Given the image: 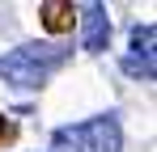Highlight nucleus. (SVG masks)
I'll return each instance as SVG.
<instances>
[{"instance_id": "nucleus-2", "label": "nucleus", "mask_w": 157, "mask_h": 152, "mask_svg": "<svg viewBox=\"0 0 157 152\" xmlns=\"http://www.w3.org/2000/svg\"><path fill=\"white\" fill-rule=\"evenodd\" d=\"M55 148L64 152H123V131L115 114H98L89 123L59 127L55 131Z\"/></svg>"}, {"instance_id": "nucleus-4", "label": "nucleus", "mask_w": 157, "mask_h": 152, "mask_svg": "<svg viewBox=\"0 0 157 152\" xmlns=\"http://www.w3.org/2000/svg\"><path fill=\"white\" fill-rule=\"evenodd\" d=\"M81 13H85L81 17V47L106 51V42H110V13H106V4H85Z\"/></svg>"}, {"instance_id": "nucleus-1", "label": "nucleus", "mask_w": 157, "mask_h": 152, "mask_svg": "<svg viewBox=\"0 0 157 152\" xmlns=\"http://www.w3.org/2000/svg\"><path fill=\"white\" fill-rule=\"evenodd\" d=\"M72 47L68 42H26V47L0 55V80L13 89H43L64 63Z\"/></svg>"}, {"instance_id": "nucleus-3", "label": "nucleus", "mask_w": 157, "mask_h": 152, "mask_svg": "<svg viewBox=\"0 0 157 152\" xmlns=\"http://www.w3.org/2000/svg\"><path fill=\"white\" fill-rule=\"evenodd\" d=\"M123 68L140 80H153L157 68H153V25H136L132 30V55L123 59Z\"/></svg>"}, {"instance_id": "nucleus-5", "label": "nucleus", "mask_w": 157, "mask_h": 152, "mask_svg": "<svg viewBox=\"0 0 157 152\" xmlns=\"http://www.w3.org/2000/svg\"><path fill=\"white\" fill-rule=\"evenodd\" d=\"M0 135H9V123H0Z\"/></svg>"}]
</instances>
